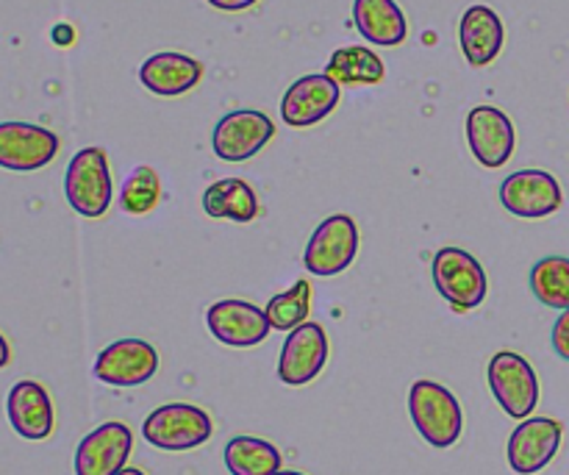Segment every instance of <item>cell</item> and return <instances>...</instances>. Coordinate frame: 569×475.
<instances>
[{
    "label": "cell",
    "mask_w": 569,
    "mask_h": 475,
    "mask_svg": "<svg viewBox=\"0 0 569 475\" xmlns=\"http://www.w3.org/2000/svg\"><path fill=\"white\" fill-rule=\"evenodd\" d=\"M409 415L420 437L433 448H450L465 432V412L456 395L437 382H415L409 393Z\"/></svg>",
    "instance_id": "6da1fadb"
},
{
    "label": "cell",
    "mask_w": 569,
    "mask_h": 475,
    "mask_svg": "<svg viewBox=\"0 0 569 475\" xmlns=\"http://www.w3.org/2000/svg\"><path fill=\"white\" fill-rule=\"evenodd\" d=\"M433 287L456 311H470L487 300L489 278L481 261L461 248H442L433 256Z\"/></svg>",
    "instance_id": "7a4b0ae2"
},
{
    "label": "cell",
    "mask_w": 569,
    "mask_h": 475,
    "mask_svg": "<svg viewBox=\"0 0 569 475\" xmlns=\"http://www.w3.org/2000/svg\"><path fill=\"white\" fill-rule=\"evenodd\" d=\"M487 382L500 409L515 420H528L539 404V378L531 362L515 350H500L489 359Z\"/></svg>",
    "instance_id": "3957f363"
},
{
    "label": "cell",
    "mask_w": 569,
    "mask_h": 475,
    "mask_svg": "<svg viewBox=\"0 0 569 475\" xmlns=\"http://www.w3.org/2000/svg\"><path fill=\"white\" fill-rule=\"evenodd\" d=\"M67 204L81 217H103L111 206V170L103 148H83L72 156L64 176Z\"/></svg>",
    "instance_id": "277c9868"
},
{
    "label": "cell",
    "mask_w": 569,
    "mask_h": 475,
    "mask_svg": "<svg viewBox=\"0 0 569 475\" xmlns=\"http://www.w3.org/2000/svg\"><path fill=\"white\" fill-rule=\"evenodd\" d=\"M211 417L192 404H167L150 412L142 423V437L159 451H192L209 443Z\"/></svg>",
    "instance_id": "5b68a950"
},
{
    "label": "cell",
    "mask_w": 569,
    "mask_h": 475,
    "mask_svg": "<svg viewBox=\"0 0 569 475\" xmlns=\"http://www.w3.org/2000/svg\"><path fill=\"white\" fill-rule=\"evenodd\" d=\"M359 254V226L350 215H331L306 245L303 265L311 276L331 278L348 270Z\"/></svg>",
    "instance_id": "8992f818"
},
{
    "label": "cell",
    "mask_w": 569,
    "mask_h": 475,
    "mask_svg": "<svg viewBox=\"0 0 569 475\" xmlns=\"http://www.w3.org/2000/svg\"><path fill=\"white\" fill-rule=\"evenodd\" d=\"M276 137V122L256 109L228 111L211 133V148L222 161H248Z\"/></svg>",
    "instance_id": "52a82bcc"
},
{
    "label": "cell",
    "mask_w": 569,
    "mask_h": 475,
    "mask_svg": "<svg viewBox=\"0 0 569 475\" xmlns=\"http://www.w3.org/2000/svg\"><path fill=\"white\" fill-rule=\"evenodd\" d=\"M159 370V350L144 339H117L100 350L94 362V378L109 387H139Z\"/></svg>",
    "instance_id": "ba28073f"
},
{
    "label": "cell",
    "mask_w": 569,
    "mask_h": 475,
    "mask_svg": "<svg viewBox=\"0 0 569 475\" xmlns=\"http://www.w3.org/2000/svg\"><path fill=\"white\" fill-rule=\"evenodd\" d=\"M59 154V137L33 122H0V167L33 172L48 167Z\"/></svg>",
    "instance_id": "9c48e42d"
},
{
    "label": "cell",
    "mask_w": 569,
    "mask_h": 475,
    "mask_svg": "<svg viewBox=\"0 0 569 475\" xmlns=\"http://www.w3.org/2000/svg\"><path fill=\"white\" fill-rule=\"evenodd\" d=\"M500 204L522 220H542V217H550L561 209L565 195H561L559 181L550 172L520 170L511 172L500 184Z\"/></svg>",
    "instance_id": "30bf717a"
},
{
    "label": "cell",
    "mask_w": 569,
    "mask_h": 475,
    "mask_svg": "<svg viewBox=\"0 0 569 475\" xmlns=\"http://www.w3.org/2000/svg\"><path fill=\"white\" fill-rule=\"evenodd\" d=\"M328 354H331V345H328L326 328L320 323H303L295 331H289L287 343H283L281 359H278V378L287 387H303L320 376Z\"/></svg>",
    "instance_id": "8fae6325"
},
{
    "label": "cell",
    "mask_w": 569,
    "mask_h": 475,
    "mask_svg": "<svg viewBox=\"0 0 569 475\" xmlns=\"http://www.w3.org/2000/svg\"><path fill=\"white\" fill-rule=\"evenodd\" d=\"M206 323H209L211 337L228 348H253V345L264 343L272 331L264 309L237 298L211 304L206 311Z\"/></svg>",
    "instance_id": "7c38bea8"
},
{
    "label": "cell",
    "mask_w": 569,
    "mask_h": 475,
    "mask_svg": "<svg viewBox=\"0 0 569 475\" xmlns=\"http://www.w3.org/2000/svg\"><path fill=\"white\" fill-rule=\"evenodd\" d=\"M565 428L553 417H528L509 437V467L520 475H533L550 465L561 448Z\"/></svg>",
    "instance_id": "4fadbf2b"
},
{
    "label": "cell",
    "mask_w": 569,
    "mask_h": 475,
    "mask_svg": "<svg viewBox=\"0 0 569 475\" xmlns=\"http://www.w3.org/2000/svg\"><path fill=\"white\" fill-rule=\"evenodd\" d=\"M467 142H470V150L478 159V165L498 170L515 154V122L509 120L506 111L495 109V106H476L467 115Z\"/></svg>",
    "instance_id": "5bb4252c"
},
{
    "label": "cell",
    "mask_w": 569,
    "mask_h": 475,
    "mask_svg": "<svg viewBox=\"0 0 569 475\" xmlns=\"http://www.w3.org/2000/svg\"><path fill=\"white\" fill-rule=\"evenodd\" d=\"M133 434L126 423H103L81 439L76 451V475H117L126 471Z\"/></svg>",
    "instance_id": "9a60e30c"
},
{
    "label": "cell",
    "mask_w": 569,
    "mask_h": 475,
    "mask_svg": "<svg viewBox=\"0 0 569 475\" xmlns=\"http://www.w3.org/2000/svg\"><path fill=\"white\" fill-rule=\"evenodd\" d=\"M342 89L326 72L317 76H303L287 89L281 100V117L287 126L292 128H309L326 120L333 109L339 106Z\"/></svg>",
    "instance_id": "2e32d148"
},
{
    "label": "cell",
    "mask_w": 569,
    "mask_h": 475,
    "mask_svg": "<svg viewBox=\"0 0 569 475\" xmlns=\"http://www.w3.org/2000/svg\"><path fill=\"white\" fill-rule=\"evenodd\" d=\"M6 415L22 439H48L53 434V400L37 382H17L6 398Z\"/></svg>",
    "instance_id": "e0dca14e"
},
{
    "label": "cell",
    "mask_w": 569,
    "mask_h": 475,
    "mask_svg": "<svg viewBox=\"0 0 569 475\" xmlns=\"http://www.w3.org/2000/svg\"><path fill=\"white\" fill-rule=\"evenodd\" d=\"M203 78V65L187 53H153L139 67V81L159 98H178L194 89Z\"/></svg>",
    "instance_id": "ac0fdd59"
},
{
    "label": "cell",
    "mask_w": 569,
    "mask_h": 475,
    "mask_svg": "<svg viewBox=\"0 0 569 475\" xmlns=\"http://www.w3.org/2000/svg\"><path fill=\"white\" fill-rule=\"evenodd\" d=\"M503 22L489 6H470L459 22V42L472 67H487L503 50Z\"/></svg>",
    "instance_id": "d6986e66"
},
{
    "label": "cell",
    "mask_w": 569,
    "mask_h": 475,
    "mask_svg": "<svg viewBox=\"0 0 569 475\" xmlns=\"http://www.w3.org/2000/svg\"><path fill=\"white\" fill-rule=\"evenodd\" d=\"M353 22L367 42L381 48H395L409 33L403 9L395 0H353Z\"/></svg>",
    "instance_id": "ffe728a7"
},
{
    "label": "cell",
    "mask_w": 569,
    "mask_h": 475,
    "mask_svg": "<svg viewBox=\"0 0 569 475\" xmlns=\"http://www.w3.org/2000/svg\"><path fill=\"white\" fill-rule=\"evenodd\" d=\"M203 211L214 220L253 222L259 217V198L242 178H220L203 192Z\"/></svg>",
    "instance_id": "44dd1931"
},
{
    "label": "cell",
    "mask_w": 569,
    "mask_h": 475,
    "mask_svg": "<svg viewBox=\"0 0 569 475\" xmlns=\"http://www.w3.org/2000/svg\"><path fill=\"white\" fill-rule=\"evenodd\" d=\"M222 456L231 475H276L283 465L276 445L259 437H233Z\"/></svg>",
    "instance_id": "7402d4cb"
},
{
    "label": "cell",
    "mask_w": 569,
    "mask_h": 475,
    "mask_svg": "<svg viewBox=\"0 0 569 475\" xmlns=\"http://www.w3.org/2000/svg\"><path fill=\"white\" fill-rule=\"evenodd\" d=\"M326 76H331L337 83H381L383 61L376 50L365 44H348V48L333 50Z\"/></svg>",
    "instance_id": "603a6c76"
},
{
    "label": "cell",
    "mask_w": 569,
    "mask_h": 475,
    "mask_svg": "<svg viewBox=\"0 0 569 475\" xmlns=\"http://www.w3.org/2000/svg\"><path fill=\"white\" fill-rule=\"evenodd\" d=\"M531 293L550 309H569V259L545 256L531 267Z\"/></svg>",
    "instance_id": "cb8c5ba5"
},
{
    "label": "cell",
    "mask_w": 569,
    "mask_h": 475,
    "mask_svg": "<svg viewBox=\"0 0 569 475\" xmlns=\"http://www.w3.org/2000/svg\"><path fill=\"white\" fill-rule=\"evenodd\" d=\"M311 309V284L309 281H295L292 289L276 295L267 304V320H270L272 331H295L298 326L309 323Z\"/></svg>",
    "instance_id": "d4e9b609"
},
{
    "label": "cell",
    "mask_w": 569,
    "mask_h": 475,
    "mask_svg": "<svg viewBox=\"0 0 569 475\" xmlns=\"http://www.w3.org/2000/svg\"><path fill=\"white\" fill-rule=\"evenodd\" d=\"M161 195V184L159 176H156L153 167L139 165L133 167L131 176L126 178L120 192V204L128 215H148V211L156 209Z\"/></svg>",
    "instance_id": "484cf974"
},
{
    "label": "cell",
    "mask_w": 569,
    "mask_h": 475,
    "mask_svg": "<svg viewBox=\"0 0 569 475\" xmlns=\"http://www.w3.org/2000/svg\"><path fill=\"white\" fill-rule=\"evenodd\" d=\"M550 339H553L556 354H559L565 362H569V309L561 311L559 320L553 323V334H550Z\"/></svg>",
    "instance_id": "4316f807"
},
{
    "label": "cell",
    "mask_w": 569,
    "mask_h": 475,
    "mask_svg": "<svg viewBox=\"0 0 569 475\" xmlns=\"http://www.w3.org/2000/svg\"><path fill=\"white\" fill-rule=\"evenodd\" d=\"M256 3H259V0H209V6H214V9L220 11H244Z\"/></svg>",
    "instance_id": "83f0119b"
},
{
    "label": "cell",
    "mask_w": 569,
    "mask_h": 475,
    "mask_svg": "<svg viewBox=\"0 0 569 475\" xmlns=\"http://www.w3.org/2000/svg\"><path fill=\"white\" fill-rule=\"evenodd\" d=\"M9 362H11V348H9V343H6L3 334H0V370H3Z\"/></svg>",
    "instance_id": "f1b7e54d"
},
{
    "label": "cell",
    "mask_w": 569,
    "mask_h": 475,
    "mask_svg": "<svg viewBox=\"0 0 569 475\" xmlns=\"http://www.w3.org/2000/svg\"><path fill=\"white\" fill-rule=\"evenodd\" d=\"M117 475H144V473L139 471V467H126V471H120Z\"/></svg>",
    "instance_id": "f546056e"
},
{
    "label": "cell",
    "mask_w": 569,
    "mask_h": 475,
    "mask_svg": "<svg viewBox=\"0 0 569 475\" xmlns=\"http://www.w3.org/2000/svg\"><path fill=\"white\" fill-rule=\"evenodd\" d=\"M276 475H306V473H298V471H278Z\"/></svg>",
    "instance_id": "4dcf8cb0"
}]
</instances>
